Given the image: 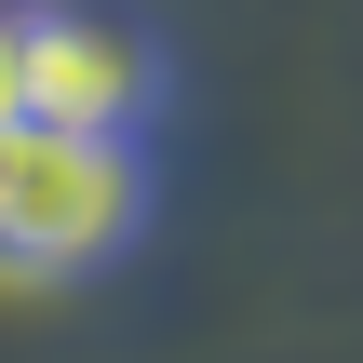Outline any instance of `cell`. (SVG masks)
Segmentation results:
<instances>
[{"label": "cell", "instance_id": "3957f363", "mask_svg": "<svg viewBox=\"0 0 363 363\" xmlns=\"http://www.w3.org/2000/svg\"><path fill=\"white\" fill-rule=\"evenodd\" d=\"M27 108V0H0V121Z\"/></svg>", "mask_w": 363, "mask_h": 363}, {"label": "cell", "instance_id": "7a4b0ae2", "mask_svg": "<svg viewBox=\"0 0 363 363\" xmlns=\"http://www.w3.org/2000/svg\"><path fill=\"white\" fill-rule=\"evenodd\" d=\"M162 40L108 0H27V121H81V135H148L162 121Z\"/></svg>", "mask_w": 363, "mask_h": 363}, {"label": "cell", "instance_id": "6da1fadb", "mask_svg": "<svg viewBox=\"0 0 363 363\" xmlns=\"http://www.w3.org/2000/svg\"><path fill=\"white\" fill-rule=\"evenodd\" d=\"M148 229V135L0 121V283H94Z\"/></svg>", "mask_w": 363, "mask_h": 363}]
</instances>
